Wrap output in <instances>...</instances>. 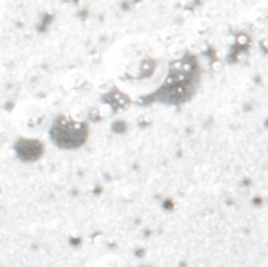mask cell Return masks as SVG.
<instances>
[{"instance_id": "1", "label": "cell", "mask_w": 268, "mask_h": 267, "mask_svg": "<svg viewBox=\"0 0 268 267\" xmlns=\"http://www.w3.org/2000/svg\"><path fill=\"white\" fill-rule=\"evenodd\" d=\"M110 77L124 91L157 88L170 69L165 46L149 35H127L114 41L106 55Z\"/></svg>"}, {"instance_id": "2", "label": "cell", "mask_w": 268, "mask_h": 267, "mask_svg": "<svg viewBox=\"0 0 268 267\" xmlns=\"http://www.w3.org/2000/svg\"><path fill=\"white\" fill-rule=\"evenodd\" d=\"M50 113L46 104L36 99H28L18 104L13 110V123L22 137L36 138L49 129Z\"/></svg>"}, {"instance_id": "3", "label": "cell", "mask_w": 268, "mask_h": 267, "mask_svg": "<svg viewBox=\"0 0 268 267\" xmlns=\"http://www.w3.org/2000/svg\"><path fill=\"white\" fill-rule=\"evenodd\" d=\"M49 134L58 148L76 149L85 143L88 137V126L80 118L62 115L50 121Z\"/></svg>"}, {"instance_id": "4", "label": "cell", "mask_w": 268, "mask_h": 267, "mask_svg": "<svg viewBox=\"0 0 268 267\" xmlns=\"http://www.w3.org/2000/svg\"><path fill=\"white\" fill-rule=\"evenodd\" d=\"M44 151L42 143L38 138H30V137H22L16 142V154L19 159L26 162H33L41 157Z\"/></svg>"}, {"instance_id": "5", "label": "cell", "mask_w": 268, "mask_h": 267, "mask_svg": "<svg viewBox=\"0 0 268 267\" xmlns=\"http://www.w3.org/2000/svg\"><path fill=\"white\" fill-rule=\"evenodd\" d=\"M88 84H90V77L85 71H82V69H71V71H68L62 79L63 88L69 93H77V91L85 90Z\"/></svg>"}, {"instance_id": "6", "label": "cell", "mask_w": 268, "mask_h": 267, "mask_svg": "<svg viewBox=\"0 0 268 267\" xmlns=\"http://www.w3.org/2000/svg\"><path fill=\"white\" fill-rule=\"evenodd\" d=\"M192 29H193V32H194V35H196L198 40H204L207 35H210V32L214 30V24H212L210 19L200 18V19H196V21L193 22Z\"/></svg>"}, {"instance_id": "7", "label": "cell", "mask_w": 268, "mask_h": 267, "mask_svg": "<svg viewBox=\"0 0 268 267\" xmlns=\"http://www.w3.org/2000/svg\"><path fill=\"white\" fill-rule=\"evenodd\" d=\"M266 16H268V11H266V7L264 4L252 7L250 10V13H248V19L256 26H265Z\"/></svg>"}, {"instance_id": "8", "label": "cell", "mask_w": 268, "mask_h": 267, "mask_svg": "<svg viewBox=\"0 0 268 267\" xmlns=\"http://www.w3.org/2000/svg\"><path fill=\"white\" fill-rule=\"evenodd\" d=\"M94 267H127V262L118 254H106L96 261Z\"/></svg>"}, {"instance_id": "9", "label": "cell", "mask_w": 268, "mask_h": 267, "mask_svg": "<svg viewBox=\"0 0 268 267\" xmlns=\"http://www.w3.org/2000/svg\"><path fill=\"white\" fill-rule=\"evenodd\" d=\"M166 54H168V59H171V60H180V57L185 55V48L182 44L174 43L166 49Z\"/></svg>"}, {"instance_id": "10", "label": "cell", "mask_w": 268, "mask_h": 267, "mask_svg": "<svg viewBox=\"0 0 268 267\" xmlns=\"http://www.w3.org/2000/svg\"><path fill=\"white\" fill-rule=\"evenodd\" d=\"M5 142H6V131L0 126V148L5 145Z\"/></svg>"}]
</instances>
